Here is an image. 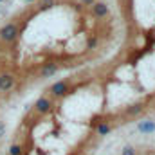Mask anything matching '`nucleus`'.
<instances>
[{
  "instance_id": "1",
  "label": "nucleus",
  "mask_w": 155,
  "mask_h": 155,
  "mask_svg": "<svg viewBox=\"0 0 155 155\" xmlns=\"http://www.w3.org/2000/svg\"><path fill=\"white\" fill-rule=\"evenodd\" d=\"M16 36H18V27H16V24H5V25L0 29V40L5 41V43L15 41Z\"/></svg>"
},
{
  "instance_id": "2",
  "label": "nucleus",
  "mask_w": 155,
  "mask_h": 155,
  "mask_svg": "<svg viewBox=\"0 0 155 155\" xmlns=\"http://www.w3.org/2000/svg\"><path fill=\"white\" fill-rule=\"evenodd\" d=\"M15 87V76L11 72H2L0 74V92H9Z\"/></svg>"
},
{
  "instance_id": "3",
  "label": "nucleus",
  "mask_w": 155,
  "mask_h": 155,
  "mask_svg": "<svg viewBox=\"0 0 155 155\" xmlns=\"http://www.w3.org/2000/svg\"><path fill=\"white\" fill-rule=\"evenodd\" d=\"M52 108V101L49 99V97H38L36 99V103H35V110L38 112V114H47L49 110Z\"/></svg>"
},
{
  "instance_id": "4",
  "label": "nucleus",
  "mask_w": 155,
  "mask_h": 155,
  "mask_svg": "<svg viewBox=\"0 0 155 155\" xmlns=\"http://www.w3.org/2000/svg\"><path fill=\"white\" fill-rule=\"evenodd\" d=\"M135 128H137V132H139V134H146V135H148V134H153V132H155V121H153V119L139 121Z\"/></svg>"
},
{
  "instance_id": "5",
  "label": "nucleus",
  "mask_w": 155,
  "mask_h": 155,
  "mask_svg": "<svg viewBox=\"0 0 155 155\" xmlns=\"http://www.w3.org/2000/svg\"><path fill=\"white\" fill-rule=\"evenodd\" d=\"M67 92H69L67 81H56V83L51 87V94H52L54 97H61V96H65Z\"/></svg>"
},
{
  "instance_id": "6",
  "label": "nucleus",
  "mask_w": 155,
  "mask_h": 155,
  "mask_svg": "<svg viewBox=\"0 0 155 155\" xmlns=\"http://www.w3.org/2000/svg\"><path fill=\"white\" fill-rule=\"evenodd\" d=\"M92 11H94V15H96L97 18H103V16L108 15V5L103 4V2H97V4L92 5Z\"/></svg>"
},
{
  "instance_id": "7",
  "label": "nucleus",
  "mask_w": 155,
  "mask_h": 155,
  "mask_svg": "<svg viewBox=\"0 0 155 155\" xmlns=\"http://www.w3.org/2000/svg\"><path fill=\"white\" fill-rule=\"evenodd\" d=\"M56 71H58V65L56 63H47V65H43V69L40 71V76L41 78H51L56 74Z\"/></svg>"
},
{
  "instance_id": "8",
  "label": "nucleus",
  "mask_w": 155,
  "mask_h": 155,
  "mask_svg": "<svg viewBox=\"0 0 155 155\" xmlns=\"http://www.w3.org/2000/svg\"><path fill=\"white\" fill-rule=\"evenodd\" d=\"M7 153H9V155H22V153H24V146H22V144H18V143H15V144H11V146H9Z\"/></svg>"
},
{
  "instance_id": "9",
  "label": "nucleus",
  "mask_w": 155,
  "mask_h": 155,
  "mask_svg": "<svg viewBox=\"0 0 155 155\" xmlns=\"http://www.w3.org/2000/svg\"><path fill=\"white\" fill-rule=\"evenodd\" d=\"M110 130H112V126H110L108 123H101V124L97 126V135H101V137H103V135H108Z\"/></svg>"
},
{
  "instance_id": "10",
  "label": "nucleus",
  "mask_w": 155,
  "mask_h": 155,
  "mask_svg": "<svg viewBox=\"0 0 155 155\" xmlns=\"http://www.w3.org/2000/svg\"><path fill=\"white\" fill-rule=\"evenodd\" d=\"M121 155H137V152H135L134 146H124V148L121 150Z\"/></svg>"
},
{
  "instance_id": "11",
  "label": "nucleus",
  "mask_w": 155,
  "mask_h": 155,
  "mask_svg": "<svg viewBox=\"0 0 155 155\" xmlns=\"http://www.w3.org/2000/svg\"><path fill=\"white\" fill-rule=\"evenodd\" d=\"M139 112H141V107H139V105H135V107L128 108V114H130V116H134V114H139Z\"/></svg>"
},
{
  "instance_id": "12",
  "label": "nucleus",
  "mask_w": 155,
  "mask_h": 155,
  "mask_svg": "<svg viewBox=\"0 0 155 155\" xmlns=\"http://www.w3.org/2000/svg\"><path fill=\"white\" fill-rule=\"evenodd\" d=\"M4 134H5V124L0 121V137H4Z\"/></svg>"
},
{
  "instance_id": "13",
  "label": "nucleus",
  "mask_w": 155,
  "mask_h": 155,
  "mask_svg": "<svg viewBox=\"0 0 155 155\" xmlns=\"http://www.w3.org/2000/svg\"><path fill=\"white\" fill-rule=\"evenodd\" d=\"M0 2H2V0H0Z\"/></svg>"
}]
</instances>
